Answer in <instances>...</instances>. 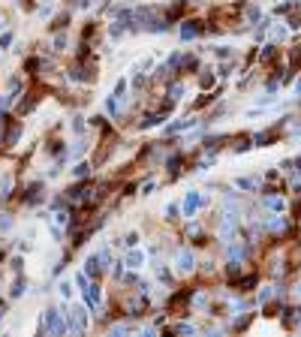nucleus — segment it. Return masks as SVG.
Returning a JSON list of instances; mask_svg holds the SVG:
<instances>
[{"mask_svg": "<svg viewBox=\"0 0 301 337\" xmlns=\"http://www.w3.org/2000/svg\"><path fill=\"white\" fill-rule=\"evenodd\" d=\"M121 307H124V316L127 319H142L145 313H148V307H151V295H145V292H133V295H124L121 298Z\"/></svg>", "mask_w": 301, "mask_h": 337, "instance_id": "obj_1", "label": "nucleus"}, {"mask_svg": "<svg viewBox=\"0 0 301 337\" xmlns=\"http://www.w3.org/2000/svg\"><path fill=\"white\" fill-rule=\"evenodd\" d=\"M63 316H66V331H69V334H81V331H87V325H90V310H87V304H72Z\"/></svg>", "mask_w": 301, "mask_h": 337, "instance_id": "obj_2", "label": "nucleus"}, {"mask_svg": "<svg viewBox=\"0 0 301 337\" xmlns=\"http://www.w3.org/2000/svg\"><path fill=\"white\" fill-rule=\"evenodd\" d=\"M39 331H48V334H66V316L60 313V307L48 304L42 310V322H39Z\"/></svg>", "mask_w": 301, "mask_h": 337, "instance_id": "obj_3", "label": "nucleus"}, {"mask_svg": "<svg viewBox=\"0 0 301 337\" xmlns=\"http://www.w3.org/2000/svg\"><path fill=\"white\" fill-rule=\"evenodd\" d=\"M18 202H21L24 208H36V205H42V202H45V181H30V184H24Z\"/></svg>", "mask_w": 301, "mask_h": 337, "instance_id": "obj_4", "label": "nucleus"}, {"mask_svg": "<svg viewBox=\"0 0 301 337\" xmlns=\"http://www.w3.org/2000/svg\"><path fill=\"white\" fill-rule=\"evenodd\" d=\"M196 253H193V247H178L175 250V271L178 274H193L196 271Z\"/></svg>", "mask_w": 301, "mask_h": 337, "instance_id": "obj_5", "label": "nucleus"}, {"mask_svg": "<svg viewBox=\"0 0 301 337\" xmlns=\"http://www.w3.org/2000/svg\"><path fill=\"white\" fill-rule=\"evenodd\" d=\"M202 205H208V199H205L199 190H190V193L184 196V202H181V214H184L187 220H193V217L199 214V208H202Z\"/></svg>", "mask_w": 301, "mask_h": 337, "instance_id": "obj_6", "label": "nucleus"}, {"mask_svg": "<svg viewBox=\"0 0 301 337\" xmlns=\"http://www.w3.org/2000/svg\"><path fill=\"white\" fill-rule=\"evenodd\" d=\"M205 30H208V27H205V21H199V18H184L178 33H181V39H184V42H190V39H199Z\"/></svg>", "mask_w": 301, "mask_h": 337, "instance_id": "obj_7", "label": "nucleus"}, {"mask_svg": "<svg viewBox=\"0 0 301 337\" xmlns=\"http://www.w3.org/2000/svg\"><path fill=\"white\" fill-rule=\"evenodd\" d=\"M81 295H84L87 310H90V313H96V310H99V304H103V286H99L96 280H90V283L81 289Z\"/></svg>", "mask_w": 301, "mask_h": 337, "instance_id": "obj_8", "label": "nucleus"}, {"mask_svg": "<svg viewBox=\"0 0 301 337\" xmlns=\"http://www.w3.org/2000/svg\"><path fill=\"white\" fill-rule=\"evenodd\" d=\"M223 250H226V259L229 262H244L250 256V244H244V241H226Z\"/></svg>", "mask_w": 301, "mask_h": 337, "instance_id": "obj_9", "label": "nucleus"}, {"mask_svg": "<svg viewBox=\"0 0 301 337\" xmlns=\"http://www.w3.org/2000/svg\"><path fill=\"white\" fill-rule=\"evenodd\" d=\"M21 130H24V124H21V121L6 124V133H3V148H15V145H18V139H21Z\"/></svg>", "mask_w": 301, "mask_h": 337, "instance_id": "obj_10", "label": "nucleus"}, {"mask_svg": "<svg viewBox=\"0 0 301 337\" xmlns=\"http://www.w3.org/2000/svg\"><path fill=\"white\" fill-rule=\"evenodd\" d=\"M187 72H199V57L193 51H181V66H178V75H187Z\"/></svg>", "mask_w": 301, "mask_h": 337, "instance_id": "obj_11", "label": "nucleus"}, {"mask_svg": "<svg viewBox=\"0 0 301 337\" xmlns=\"http://www.w3.org/2000/svg\"><path fill=\"white\" fill-rule=\"evenodd\" d=\"M262 187V178L259 175H244V178H235V190H244V193H253Z\"/></svg>", "mask_w": 301, "mask_h": 337, "instance_id": "obj_12", "label": "nucleus"}, {"mask_svg": "<svg viewBox=\"0 0 301 337\" xmlns=\"http://www.w3.org/2000/svg\"><path fill=\"white\" fill-rule=\"evenodd\" d=\"M145 262H148V256H145L139 247H130V253L124 256V265H127V268H133V271H139Z\"/></svg>", "mask_w": 301, "mask_h": 337, "instance_id": "obj_13", "label": "nucleus"}, {"mask_svg": "<svg viewBox=\"0 0 301 337\" xmlns=\"http://www.w3.org/2000/svg\"><path fill=\"white\" fill-rule=\"evenodd\" d=\"M90 172H93V163H87V160H75V166H72V181H87Z\"/></svg>", "mask_w": 301, "mask_h": 337, "instance_id": "obj_14", "label": "nucleus"}, {"mask_svg": "<svg viewBox=\"0 0 301 337\" xmlns=\"http://www.w3.org/2000/svg\"><path fill=\"white\" fill-rule=\"evenodd\" d=\"M24 96H27V99H18V115H30V111L39 105V99H42V96H39V93H33V90H30V93H24Z\"/></svg>", "mask_w": 301, "mask_h": 337, "instance_id": "obj_15", "label": "nucleus"}, {"mask_svg": "<svg viewBox=\"0 0 301 337\" xmlns=\"http://www.w3.org/2000/svg\"><path fill=\"white\" fill-rule=\"evenodd\" d=\"M84 154H87V139H84V136H78V139L72 142V148L66 151V157H69V160H81Z\"/></svg>", "mask_w": 301, "mask_h": 337, "instance_id": "obj_16", "label": "nucleus"}, {"mask_svg": "<svg viewBox=\"0 0 301 337\" xmlns=\"http://www.w3.org/2000/svg\"><path fill=\"white\" fill-rule=\"evenodd\" d=\"M262 208H268V211H274V214H280L283 208H286V199L283 196H262Z\"/></svg>", "mask_w": 301, "mask_h": 337, "instance_id": "obj_17", "label": "nucleus"}, {"mask_svg": "<svg viewBox=\"0 0 301 337\" xmlns=\"http://www.w3.org/2000/svg\"><path fill=\"white\" fill-rule=\"evenodd\" d=\"M12 190H15V178L6 172V175H0V202H6V199H12Z\"/></svg>", "mask_w": 301, "mask_h": 337, "instance_id": "obj_18", "label": "nucleus"}, {"mask_svg": "<svg viewBox=\"0 0 301 337\" xmlns=\"http://www.w3.org/2000/svg\"><path fill=\"white\" fill-rule=\"evenodd\" d=\"M69 18H72V9L66 6V9H63V12H60V15H57V18H54V21L48 24V30H51V33H57V30H66V24H69Z\"/></svg>", "mask_w": 301, "mask_h": 337, "instance_id": "obj_19", "label": "nucleus"}, {"mask_svg": "<svg viewBox=\"0 0 301 337\" xmlns=\"http://www.w3.org/2000/svg\"><path fill=\"white\" fill-rule=\"evenodd\" d=\"M84 274H87V277H90V280H96V277H99V274H103V265H99V259H96V253H93V256H87V259H84Z\"/></svg>", "mask_w": 301, "mask_h": 337, "instance_id": "obj_20", "label": "nucleus"}, {"mask_svg": "<svg viewBox=\"0 0 301 337\" xmlns=\"http://www.w3.org/2000/svg\"><path fill=\"white\" fill-rule=\"evenodd\" d=\"M166 96H169V99H181V96H184V81H181V78H169Z\"/></svg>", "mask_w": 301, "mask_h": 337, "instance_id": "obj_21", "label": "nucleus"}, {"mask_svg": "<svg viewBox=\"0 0 301 337\" xmlns=\"http://www.w3.org/2000/svg\"><path fill=\"white\" fill-rule=\"evenodd\" d=\"M196 121L193 118H181V121H175V124H169L166 127V136H178V133H184V130H190Z\"/></svg>", "mask_w": 301, "mask_h": 337, "instance_id": "obj_22", "label": "nucleus"}, {"mask_svg": "<svg viewBox=\"0 0 301 337\" xmlns=\"http://www.w3.org/2000/svg\"><path fill=\"white\" fill-rule=\"evenodd\" d=\"M51 45H54V51L60 54V51H66V45H69V33L66 30H57L54 36H51Z\"/></svg>", "mask_w": 301, "mask_h": 337, "instance_id": "obj_23", "label": "nucleus"}, {"mask_svg": "<svg viewBox=\"0 0 301 337\" xmlns=\"http://www.w3.org/2000/svg\"><path fill=\"white\" fill-rule=\"evenodd\" d=\"M106 111H109V118H121V111H124V108H121V99H118L115 93H112V96H106Z\"/></svg>", "mask_w": 301, "mask_h": 337, "instance_id": "obj_24", "label": "nucleus"}, {"mask_svg": "<svg viewBox=\"0 0 301 337\" xmlns=\"http://www.w3.org/2000/svg\"><path fill=\"white\" fill-rule=\"evenodd\" d=\"M154 268H157V280H160L163 286H172V283H175V274L169 271V265H154Z\"/></svg>", "mask_w": 301, "mask_h": 337, "instance_id": "obj_25", "label": "nucleus"}, {"mask_svg": "<svg viewBox=\"0 0 301 337\" xmlns=\"http://www.w3.org/2000/svg\"><path fill=\"white\" fill-rule=\"evenodd\" d=\"M211 54H214L217 60H232V57H235L232 45H214V48H211Z\"/></svg>", "mask_w": 301, "mask_h": 337, "instance_id": "obj_26", "label": "nucleus"}, {"mask_svg": "<svg viewBox=\"0 0 301 337\" xmlns=\"http://www.w3.org/2000/svg\"><path fill=\"white\" fill-rule=\"evenodd\" d=\"M24 289H27V280H24L21 274H15V283H12V289H9V298H21Z\"/></svg>", "mask_w": 301, "mask_h": 337, "instance_id": "obj_27", "label": "nucleus"}, {"mask_svg": "<svg viewBox=\"0 0 301 337\" xmlns=\"http://www.w3.org/2000/svg\"><path fill=\"white\" fill-rule=\"evenodd\" d=\"M199 72H202V75H199V87H202V90H208V87L217 81V72H211V69H199Z\"/></svg>", "mask_w": 301, "mask_h": 337, "instance_id": "obj_28", "label": "nucleus"}, {"mask_svg": "<svg viewBox=\"0 0 301 337\" xmlns=\"http://www.w3.org/2000/svg\"><path fill=\"white\" fill-rule=\"evenodd\" d=\"M90 127H93V130H99V133H112V130H109V118H106V115H93V118H90Z\"/></svg>", "mask_w": 301, "mask_h": 337, "instance_id": "obj_29", "label": "nucleus"}, {"mask_svg": "<svg viewBox=\"0 0 301 337\" xmlns=\"http://www.w3.org/2000/svg\"><path fill=\"white\" fill-rule=\"evenodd\" d=\"M166 223H175V220H181V205L178 202H172V205H166Z\"/></svg>", "mask_w": 301, "mask_h": 337, "instance_id": "obj_30", "label": "nucleus"}, {"mask_svg": "<svg viewBox=\"0 0 301 337\" xmlns=\"http://www.w3.org/2000/svg\"><path fill=\"white\" fill-rule=\"evenodd\" d=\"M136 325L133 322H112L109 325V334H127V331H133Z\"/></svg>", "mask_w": 301, "mask_h": 337, "instance_id": "obj_31", "label": "nucleus"}, {"mask_svg": "<svg viewBox=\"0 0 301 337\" xmlns=\"http://www.w3.org/2000/svg\"><path fill=\"white\" fill-rule=\"evenodd\" d=\"M244 18H247L250 24H259V21H262V12H259V6H247V9H244Z\"/></svg>", "mask_w": 301, "mask_h": 337, "instance_id": "obj_32", "label": "nucleus"}, {"mask_svg": "<svg viewBox=\"0 0 301 337\" xmlns=\"http://www.w3.org/2000/svg\"><path fill=\"white\" fill-rule=\"evenodd\" d=\"M96 259H99V265H103V271H106V268L112 265V250H109V247H99V250H96Z\"/></svg>", "mask_w": 301, "mask_h": 337, "instance_id": "obj_33", "label": "nucleus"}, {"mask_svg": "<svg viewBox=\"0 0 301 337\" xmlns=\"http://www.w3.org/2000/svg\"><path fill=\"white\" fill-rule=\"evenodd\" d=\"M69 127H72V133H75V136H84V118H81V115H72Z\"/></svg>", "mask_w": 301, "mask_h": 337, "instance_id": "obj_34", "label": "nucleus"}, {"mask_svg": "<svg viewBox=\"0 0 301 337\" xmlns=\"http://www.w3.org/2000/svg\"><path fill=\"white\" fill-rule=\"evenodd\" d=\"M172 331H178V334H196L199 328L193 322H178V325H172Z\"/></svg>", "mask_w": 301, "mask_h": 337, "instance_id": "obj_35", "label": "nucleus"}, {"mask_svg": "<svg viewBox=\"0 0 301 337\" xmlns=\"http://www.w3.org/2000/svg\"><path fill=\"white\" fill-rule=\"evenodd\" d=\"M154 187H157V178H148V181H142V184H139V193H142V196H151V190H154Z\"/></svg>", "mask_w": 301, "mask_h": 337, "instance_id": "obj_36", "label": "nucleus"}, {"mask_svg": "<svg viewBox=\"0 0 301 337\" xmlns=\"http://www.w3.org/2000/svg\"><path fill=\"white\" fill-rule=\"evenodd\" d=\"M271 298H274V286H262L259 289V304H268Z\"/></svg>", "mask_w": 301, "mask_h": 337, "instance_id": "obj_37", "label": "nucleus"}, {"mask_svg": "<svg viewBox=\"0 0 301 337\" xmlns=\"http://www.w3.org/2000/svg\"><path fill=\"white\" fill-rule=\"evenodd\" d=\"M12 223H15V220H12V214L0 211V232H9V229H12Z\"/></svg>", "mask_w": 301, "mask_h": 337, "instance_id": "obj_38", "label": "nucleus"}, {"mask_svg": "<svg viewBox=\"0 0 301 337\" xmlns=\"http://www.w3.org/2000/svg\"><path fill=\"white\" fill-rule=\"evenodd\" d=\"M124 247L130 250V247H139V232H127L124 235Z\"/></svg>", "mask_w": 301, "mask_h": 337, "instance_id": "obj_39", "label": "nucleus"}, {"mask_svg": "<svg viewBox=\"0 0 301 337\" xmlns=\"http://www.w3.org/2000/svg\"><path fill=\"white\" fill-rule=\"evenodd\" d=\"M12 42H15V33H12V30H3V33H0V48H9Z\"/></svg>", "mask_w": 301, "mask_h": 337, "instance_id": "obj_40", "label": "nucleus"}, {"mask_svg": "<svg viewBox=\"0 0 301 337\" xmlns=\"http://www.w3.org/2000/svg\"><path fill=\"white\" fill-rule=\"evenodd\" d=\"M274 48H277L274 42H265V48L259 51V57H262V60H271V57H274Z\"/></svg>", "mask_w": 301, "mask_h": 337, "instance_id": "obj_41", "label": "nucleus"}, {"mask_svg": "<svg viewBox=\"0 0 301 337\" xmlns=\"http://www.w3.org/2000/svg\"><path fill=\"white\" fill-rule=\"evenodd\" d=\"M124 93H127V78H118V81H115V96L124 99Z\"/></svg>", "mask_w": 301, "mask_h": 337, "instance_id": "obj_42", "label": "nucleus"}, {"mask_svg": "<svg viewBox=\"0 0 301 337\" xmlns=\"http://www.w3.org/2000/svg\"><path fill=\"white\" fill-rule=\"evenodd\" d=\"M57 289H60V295H63V298H72V283H69V280H60V283H57Z\"/></svg>", "mask_w": 301, "mask_h": 337, "instance_id": "obj_43", "label": "nucleus"}, {"mask_svg": "<svg viewBox=\"0 0 301 337\" xmlns=\"http://www.w3.org/2000/svg\"><path fill=\"white\" fill-rule=\"evenodd\" d=\"M87 283H90V277H87L84 271H78V274H75V286H78V292H81V289H84Z\"/></svg>", "mask_w": 301, "mask_h": 337, "instance_id": "obj_44", "label": "nucleus"}, {"mask_svg": "<svg viewBox=\"0 0 301 337\" xmlns=\"http://www.w3.org/2000/svg\"><path fill=\"white\" fill-rule=\"evenodd\" d=\"M6 124H9V118H6V111H0V148H3V133H6Z\"/></svg>", "mask_w": 301, "mask_h": 337, "instance_id": "obj_45", "label": "nucleus"}, {"mask_svg": "<svg viewBox=\"0 0 301 337\" xmlns=\"http://www.w3.org/2000/svg\"><path fill=\"white\" fill-rule=\"evenodd\" d=\"M18 6H21L24 12H33V9H36V0H18Z\"/></svg>", "mask_w": 301, "mask_h": 337, "instance_id": "obj_46", "label": "nucleus"}, {"mask_svg": "<svg viewBox=\"0 0 301 337\" xmlns=\"http://www.w3.org/2000/svg\"><path fill=\"white\" fill-rule=\"evenodd\" d=\"M6 313H9V304H6V301H0V322H3V316H6Z\"/></svg>", "mask_w": 301, "mask_h": 337, "instance_id": "obj_47", "label": "nucleus"}, {"mask_svg": "<svg viewBox=\"0 0 301 337\" xmlns=\"http://www.w3.org/2000/svg\"><path fill=\"white\" fill-rule=\"evenodd\" d=\"M3 30H6V18L0 15V33H3Z\"/></svg>", "mask_w": 301, "mask_h": 337, "instance_id": "obj_48", "label": "nucleus"}, {"mask_svg": "<svg viewBox=\"0 0 301 337\" xmlns=\"http://www.w3.org/2000/svg\"><path fill=\"white\" fill-rule=\"evenodd\" d=\"M3 259H6V250H3V247H0V262H3Z\"/></svg>", "mask_w": 301, "mask_h": 337, "instance_id": "obj_49", "label": "nucleus"}, {"mask_svg": "<svg viewBox=\"0 0 301 337\" xmlns=\"http://www.w3.org/2000/svg\"><path fill=\"white\" fill-rule=\"evenodd\" d=\"M39 3H54V0H39Z\"/></svg>", "mask_w": 301, "mask_h": 337, "instance_id": "obj_50", "label": "nucleus"}, {"mask_svg": "<svg viewBox=\"0 0 301 337\" xmlns=\"http://www.w3.org/2000/svg\"><path fill=\"white\" fill-rule=\"evenodd\" d=\"M295 90H298V93H301V84H298V87H295Z\"/></svg>", "mask_w": 301, "mask_h": 337, "instance_id": "obj_51", "label": "nucleus"}]
</instances>
